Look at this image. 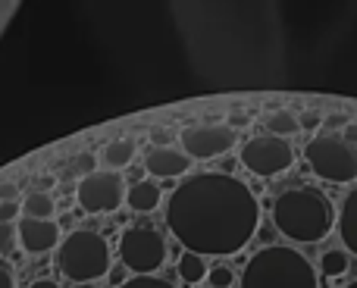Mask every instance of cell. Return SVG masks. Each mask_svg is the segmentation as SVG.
Segmentation results:
<instances>
[{
    "label": "cell",
    "mask_w": 357,
    "mask_h": 288,
    "mask_svg": "<svg viewBox=\"0 0 357 288\" xmlns=\"http://www.w3.org/2000/svg\"><path fill=\"white\" fill-rule=\"evenodd\" d=\"M73 288H98V285H73Z\"/></svg>",
    "instance_id": "32"
},
{
    "label": "cell",
    "mask_w": 357,
    "mask_h": 288,
    "mask_svg": "<svg viewBox=\"0 0 357 288\" xmlns=\"http://www.w3.org/2000/svg\"><path fill=\"white\" fill-rule=\"evenodd\" d=\"M178 142H182V151L191 160H213L232 151V144L238 142V132L216 123H195V126H185Z\"/></svg>",
    "instance_id": "9"
},
{
    "label": "cell",
    "mask_w": 357,
    "mask_h": 288,
    "mask_svg": "<svg viewBox=\"0 0 357 288\" xmlns=\"http://www.w3.org/2000/svg\"><path fill=\"white\" fill-rule=\"evenodd\" d=\"M176 270H178V279H182L185 285H197V282H204V279H207V270H210V266H207V257L185 251L182 257H178Z\"/></svg>",
    "instance_id": "15"
},
{
    "label": "cell",
    "mask_w": 357,
    "mask_h": 288,
    "mask_svg": "<svg viewBox=\"0 0 357 288\" xmlns=\"http://www.w3.org/2000/svg\"><path fill=\"white\" fill-rule=\"evenodd\" d=\"M241 288H320L317 270L298 248H260L241 270Z\"/></svg>",
    "instance_id": "3"
},
{
    "label": "cell",
    "mask_w": 357,
    "mask_h": 288,
    "mask_svg": "<svg viewBox=\"0 0 357 288\" xmlns=\"http://www.w3.org/2000/svg\"><path fill=\"white\" fill-rule=\"evenodd\" d=\"M56 210V201L50 191H29L22 201V213L25 220H50Z\"/></svg>",
    "instance_id": "14"
},
{
    "label": "cell",
    "mask_w": 357,
    "mask_h": 288,
    "mask_svg": "<svg viewBox=\"0 0 357 288\" xmlns=\"http://www.w3.org/2000/svg\"><path fill=\"white\" fill-rule=\"evenodd\" d=\"M29 288H56V282H54V279H35Z\"/></svg>",
    "instance_id": "31"
},
{
    "label": "cell",
    "mask_w": 357,
    "mask_h": 288,
    "mask_svg": "<svg viewBox=\"0 0 357 288\" xmlns=\"http://www.w3.org/2000/svg\"><path fill=\"white\" fill-rule=\"evenodd\" d=\"M345 288H357V279H354V282H348V285H345Z\"/></svg>",
    "instance_id": "33"
},
{
    "label": "cell",
    "mask_w": 357,
    "mask_h": 288,
    "mask_svg": "<svg viewBox=\"0 0 357 288\" xmlns=\"http://www.w3.org/2000/svg\"><path fill=\"white\" fill-rule=\"evenodd\" d=\"M335 229H339L342 245L357 257V188L342 201L339 207V220H335Z\"/></svg>",
    "instance_id": "13"
},
{
    "label": "cell",
    "mask_w": 357,
    "mask_h": 288,
    "mask_svg": "<svg viewBox=\"0 0 357 288\" xmlns=\"http://www.w3.org/2000/svg\"><path fill=\"white\" fill-rule=\"evenodd\" d=\"M248 123H251V119H248V116H229V123H226V126L235 132V129H245Z\"/></svg>",
    "instance_id": "29"
},
{
    "label": "cell",
    "mask_w": 357,
    "mask_h": 288,
    "mask_svg": "<svg viewBox=\"0 0 357 288\" xmlns=\"http://www.w3.org/2000/svg\"><path fill=\"white\" fill-rule=\"evenodd\" d=\"M232 282H235V273L226 264H216L207 270V288H232Z\"/></svg>",
    "instance_id": "20"
},
{
    "label": "cell",
    "mask_w": 357,
    "mask_h": 288,
    "mask_svg": "<svg viewBox=\"0 0 357 288\" xmlns=\"http://www.w3.org/2000/svg\"><path fill=\"white\" fill-rule=\"evenodd\" d=\"M348 266H351V260H348V251H326L320 257V273L326 279H339L348 273Z\"/></svg>",
    "instance_id": "19"
},
{
    "label": "cell",
    "mask_w": 357,
    "mask_h": 288,
    "mask_svg": "<svg viewBox=\"0 0 357 288\" xmlns=\"http://www.w3.org/2000/svg\"><path fill=\"white\" fill-rule=\"evenodd\" d=\"M310 172L320 176L323 182L348 185L357 179V147L342 135H317L304 147Z\"/></svg>",
    "instance_id": "5"
},
{
    "label": "cell",
    "mask_w": 357,
    "mask_h": 288,
    "mask_svg": "<svg viewBox=\"0 0 357 288\" xmlns=\"http://www.w3.org/2000/svg\"><path fill=\"white\" fill-rule=\"evenodd\" d=\"M323 126H326V135H335V132L351 126V116H348V113H329V116L323 119Z\"/></svg>",
    "instance_id": "24"
},
{
    "label": "cell",
    "mask_w": 357,
    "mask_h": 288,
    "mask_svg": "<svg viewBox=\"0 0 357 288\" xmlns=\"http://www.w3.org/2000/svg\"><path fill=\"white\" fill-rule=\"evenodd\" d=\"M75 201H79L82 213L88 216H104V213H116L126 204V179L119 172H91L82 182H75Z\"/></svg>",
    "instance_id": "7"
},
{
    "label": "cell",
    "mask_w": 357,
    "mask_h": 288,
    "mask_svg": "<svg viewBox=\"0 0 357 288\" xmlns=\"http://www.w3.org/2000/svg\"><path fill=\"white\" fill-rule=\"evenodd\" d=\"M142 166L151 179H176L191 169V157L176 147H151Z\"/></svg>",
    "instance_id": "11"
},
{
    "label": "cell",
    "mask_w": 357,
    "mask_h": 288,
    "mask_svg": "<svg viewBox=\"0 0 357 288\" xmlns=\"http://www.w3.org/2000/svg\"><path fill=\"white\" fill-rule=\"evenodd\" d=\"M119 288H176V285L167 282V279H160V276H132Z\"/></svg>",
    "instance_id": "21"
},
{
    "label": "cell",
    "mask_w": 357,
    "mask_h": 288,
    "mask_svg": "<svg viewBox=\"0 0 357 288\" xmlns=\"http://www.w3.org/2000/svg\"><path fill=\"white\" fill-rule=\"evenodd\" d=\"M16 248H19L16 229H13V226H0V257H10Z\"/></svg>",
    "instance_id": "22"
},
{
    "label": "cell",
    "mask_w": 357,
    "mask_h": 288,
    "mask_svg": "<svg viewBox=\"0 0 357 288\" xmlns=\"http://www.w3.org/2000/svg\"><path fill=\"white\" fill-rule=\"evenodd\" d=\"M167 226L176 241L201 257H232L260 229V204L241 179L201 172L169 195Z\"/></svg>",
    "instance_id": "1"
},
{
    "label": "cell",
    "mask_w": 357,
    "mask_h": 288,
    "mask_svg": "<svg viewBox=\"0 0 357 288\" xmlns=\"http://www.w3.org/2000/svg\"><path fill=\"white\" fill-rule=\"evenodd\" d=\"M19 248L25 254H47L60 248V226L54 220H19L16 226Z\"/></svg>",
    "instance_id": "10"
},
{
    "label": "cell",
    "mask_w": 357,
    "mask_h": 288,
    "mask_svg": "<svg viewBox=\"0 0 357 288\" xmlns=\"http://www.w3.org/2000/svg\"><path fill=\"white\" fill-rule=\"evenodd\" d=\"M323 119H326V116H323L320 110H304L301 116H298V123H301V129L314 132V129H320V126H323Z\"/></svg>",
    "instance_id": "25"
},
{
    "label": "cell",
    "mask_w": 357,
    "mask_h": 288,
    "mask_svg": "<svg viewBox=\"0 0 357 288\" xmlns=\"http://www.w3.org/2000/svg\"><path fill=\"white\" fill-rule=\"evenodd\" d=\"M119 260L126 270H132L135 276H154L163 264H167V241L157 229L148 226H132L119 235Z\"/></svg>",
    "instance_id": "6"
},
{
    "label": "cell",
    "mask_w": 357,
    "mask_h": 288,
    "mask_svg": "<svg viewBox=\"0 0 357 288\" xmlns=\"http://www.w3.org/2000/svg\"><path fill=\"white\" fill-rule=\"evenodd\" d=\"M264 126H266V132H270L273 138H289V135H295V132H301V123H298V116H295V113H289V110L266 113Z\"/></svg>",
    "instance_id": "16"
},
{
    "label": "cell",
    "mask_w": 357,
    "mask_h": 288,
    "mask_svg": "<svg viewBox=\"0 0 357 288\" xmlns=\"http://www.w3.org/2000/svg\"><path fill=\"white\" fill-rule=\"evenodd\" d=\"M132 157H135V142H129V138H116V142H110L104 147V153H100V160H104L110 169H123V166H129Z\"/></svg>",
    "instance_id": "17"
},
{
    "label": "cell",
    "mask_w": 357,
    "mask_h": 288,
    "mask_svg": "<svg viewBox=\"0 0 357 288\" xmlns=\"http://www.w3.org/2000/svg\"><path fill=\"white\" fill-rule=\"evenodd\" d=\"M56 270L73 285H94L113 270L110 245L100 232L75 229L56 248Z\"/></svg>",
    "instance_id": "4"
},
{
    "label": "cell",
    "mask_w": 357,
    "mask_h": 288,
    "mask_svg": "<svg viewBox=\"0 0 357 288\" xmlns=\"http://www.w3.org/2000/svg\"><path fill=\"white\" fill-rule=\"evenodd\" d=\"M22 204L19 201H0V226H13V220H19Z\"/></svg>",
    "instance_id": "23"
},
{
    "label": "cell",
    "mask_w": 357,
    "mask_h": 288,
    "mask_svg": "<svg viewBox=\"0 0 357 288\" xmlns=\"http://www.w3.org/2000/svg\"><path fill=\"white\" fill-rule=\"evenodd\" d=\"M91 172H98V157L94 153H75V157H69L66 163L60 166V176L63 179H85V176H91Z\"/></svg>",
    "instance_id": "18"
},
{
    "label": "cell",
    "mask_w": 357,
    "mask_h": 288,
    "mask_svg": "<svg viewBox=\"0 0 357 288\" xmlns=\"http://www.w3.org/2000/svg\"><path fill=\"white\" fill-rule=\"evenodd\" d=\"M0 288H16V276H13V270L0 260Z\"/></svg>",
    "instance_id": "28"
},
{
    "label": "cell",
    "mask_w": 357,
    "mask_h": 288,
    "mask_svg": "<svg viewBox=\"0 0 357 288\" xmlns=\"http://www.w3.org/2000/svg\"><path fill=\"white\" fill-rule=\"evenodd\" d=\"M16 197H19V185L0 179V201H16Z\"/></svg>",
    "instance_id": "27"
},
{
    "label": "cell",
    "mask_w": 357,
    "mask_h": 288,
    "mask_svg": "<svg viewBox=\"0 0 357 288\" xmlns=\"http://www.w3.org/2000/svg\"><path fill=\"white\" fill-rule=\"evenodd\" d=\"M126 201H129V207L135 210V213H154L163 201V191L154 179H144V182H138V185H129Z\"/></svg>",
    "instance_id": "12"
},
{
    "label": "cell",
    "mask_w": 357,
    "mask_h": 288,
    "mask_svg": "<svg viewBox=\"0 0 357 288\" xmlns=\"http://www.w3.org/2000/svg\"><path fill=\"white\" fill-rule=\"evenodd\" d=\"M50 185H54V176H41V179H38V188L35 191H47Z\"/></svg>",
    "instance_id": "30"
},
{
    "label": "cell",
    "mask_w": 357,
    "mask_h": 288,
    "mask_svg": "<svg viewBox=\"0 0 357 288\" xmlns=\"http://www.w3.org/2000/svg\"><path fill=\"white\" fill-rule=\"evenodd\" d=\"M238 160L248 172H254V176L273 179V176H282L285 169H291V163H295V147L285 142V138L257 135V138L241 144Z\"/></svg>",
    "instance_id": "8"
},
{
    "label": "cell",
    "mask_w": 357,
    "mask_h": 288,
    "mask_svg": "<svg viewBox=\"0 0 357 288\" xmlns=\"http://www.w3.org/2000/svg\"><path fill=\"white\" fill-rule=\"evenodd\" d=\"M151 142H154L157 147H169L173 144V132L169 129H151Z\"/></svg>",
    "instance_id": "26"
},
{
    "label": "cell",
    "mask_w": 357,
    "mask_h": 288,
    "mask_svg": "<svg viewBox=\"0 0 357 288\" xmlns=\"http://www.w3.org/2000/svg\"><path fill=\"white\" fill-rule=\"evenodd\" d=\"M335 220H339V213H335L333 201L310 185L289 188L273 201V226L295 245L323 241L335 229Z\"/></svg>",
    "instance_id": "2"
}]
</instances>
